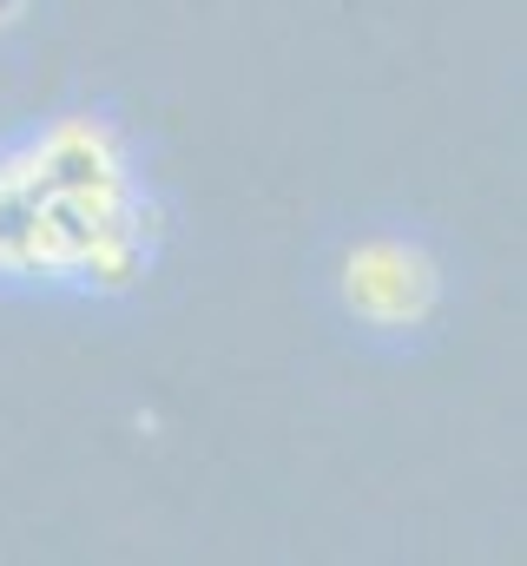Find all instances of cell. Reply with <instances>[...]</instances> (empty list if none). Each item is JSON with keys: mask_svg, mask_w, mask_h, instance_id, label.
Masks as SVG:
<instances>
[{"mask_svg": "<svg viewBox=\"0 0 527 566\" xmlns=\"http://www.w3.org/2000/svg\"><path fill=\"white\" fill-rule=\"evenodd\" d=\"M343 296L376 323H409L428 310L435 277H428V258H415L402 244H370L343 264Z\"/></svg>", "mask_w": 527, "mask_h": 566, "instance_id": "6da1fadb", "label": "cell"}, {"mask_svg": "<svg viewBox=\"0 0 527 566\" xmlns=\"http://www.w3.org/2000/svg\"><path fill=\"white\" fill-rule=\"evenodd\" d=\"M40 165H46V178L53 185H113L120 178V151L113 139L100 133V126H60L53 139L40 145Z\"/></svg>", "mask_w": 527, "mask_h": 566, "instance_id": "7a4b0ae2", "label": "cell"}, {"mask_svg": "<svg viewBox=\"0 0 527 566\" xmlns=\"http://www.w3.org/2000/svg\"><path fill=\"white\" fill-rule=\"evenodd\" d=\"M7 13H13V0H0V20H7Z\"/></svg>", "mask_w": 527, "mask_h": 566, "instance_id": "3957f363", "label": "cell"}]
</instances>
